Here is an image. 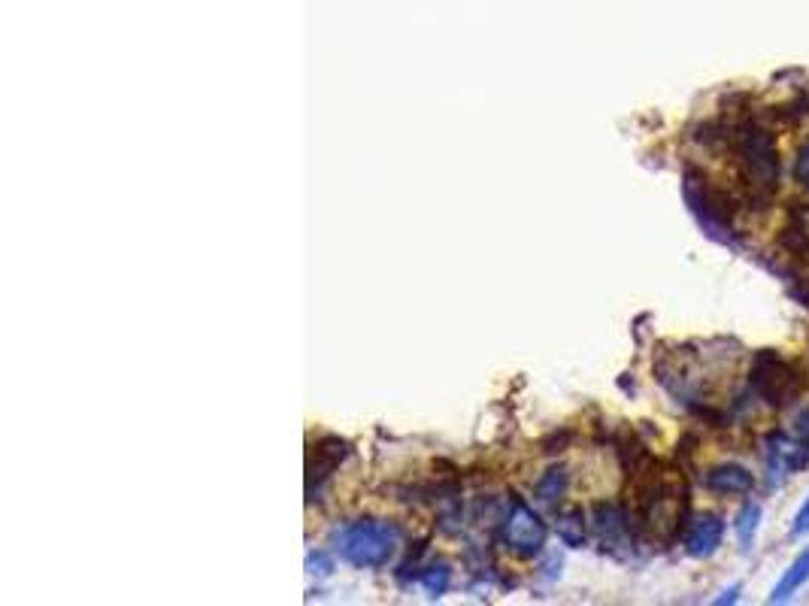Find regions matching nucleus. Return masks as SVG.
Masks as SVG:
<instances>
[{
	"mask_svg": "<svg viewBox=\"0 0 809 606\" xmlns=\"http://www.w3.org/2000/svg\"><path fill=\"white\" fill-rule=\"evenodd\" d=\"M728 122V149L740 176V191L746 197V207L767 210L770 200L779 191L782 182V161L776 149V137L767 125L746 116L743 110H734V119Z\"/></svg>",
	"mask_w": 809,
	"mask_h": 606,
	"instance_id": "nucleus-1",
	"label": "nucleus"
},
{
	"mask_svg": "<svg viewBox=\"0 0 809 606\" xmlns=\"http://www.w3.org/2000/svg\"><path fill=\"white\" fill-rule=\"evenodd\" d=\"M682 194H685V204H688L691 216L700 222L706 237H713L716 243H725V246H740L737 219H740V213L749 210L740 188L737 191L722 188V185H716V179H710L703 170L685 167Z\"/></svg>",
	"mask_w": 809,
	"mask_h": 606,
	"instance_id": "nucleus-2",
	"label": "nucleus"
},
{
	"mask_svg": "<svg viewBox=\"0 0 809 606\" xmlns=\"http://www.w3.org/2000/svg\"><path fill=\"white\" fill-rule=\"evenodd\" d=\"M806 385V376L782 358L776 349H758L752 355V370H749V391L761 403L773 410H788L797 403L800 391Z\"/></svg>",
	"mask_w": 809,
	"mask_h": 606,
	"instance_id": "nucleus-3",
	"label": "nucleus"
},
{
	"mask_svg": "<svg viewBox=\"0 0 809 606\" xmlns=\"http://www.w3.org/2000/svg\"><path fill=\"white\" fill-rule=\"evenodd\" d=\"M400 531L388 522H355L349 528H343L334 543L343 561H349L352 567H385L397 549Z\"/></svg>",
	"mask_w": 809,
	"mask_h": 606,
	"instance_id": "nucleus-4",
	"label": "nucleus"
},
{
	"mask_svg": "<svg viewBox=\"0 0 809 606\" xmlns=\"http://www.w3.org/2000/svg\"><path fill=\"white\" fill-rule=\"evenodd\" d=\"M806 464H809V446L800 443L794 434L773 431L764 437V470H767L770 485L785 482L791 473L803 470Z\"/></svg>",
	"mask_w": 809,
	"mask_h": 606,
	"instance_id": "nucleus-5",
	"label": "nucleus"
},
{
	"mask_svg": "<svg viewBox=\"0 0 809 606\" xmlns=\"http://www.w3.org/2000/svg\"><path fill=\"white\" fill-rule=\"evenodd\" d=\"M503 540L510 543V549H516L522 555H534L546 543V525L540 522V516L534 510L525 507V503H516L507 525H503Z\"/></svg>",
	"mask_w": 809,
	"mask_h": 606,
	"instance_id": "nucleus-6",
	"label": "nucleus"
},
{
	"mask_svg": "<svg viewBox=\"0 0 809 606\" xmlns=\"http://www.w3.org/2000/svg\"><path fill=\"white\" fill-rule=\"evenodd\" d=\"M725 540V519L716 513H700L694 516L685 531H682V546L691 558H710L719 552Z\"/></svg>",
	"mask_w": 809,
	"mask_h": 606,
	"instance_id": "nucleus-7",
	"label": "nucleus"
},
{
	"mask_svg": "<svg viewBox=\"0 0 809 606\" xmlns=\"http://www.w3.org/2000/svg\"><path fill=\"white\" fill-rule=\"evenodd\" d=\"M591 519H594V531H597L603 549L606 546L613 549V546L625 543L634 534L631 516H628V510L619 507V503H597V507L591 510Z\"/></svg>",
	"mask_w": 809,
	"mask_h": 606,
	"instance_id": "nucleus-8",
	"label": "nucleus"
},
{
	"mask_svg": "<svg viewBox=\"0 0 809 606\" xmlns=\"http://www.w3.org/2000/svg\"><path fill=\"white\" fill-rule=\"evenodd\" d=\"M703 485L722 497H743L755 488V473L749 467L731 461V464H719L713 470H706Z\"/></svg>",
	"mask_w": 809,
	"mask_h": 606,
	"instance_id": "nucleus-9",
	"label": "nucleus"
},
{
	"mask_svg": "<svg viewBox=\"0 0 809 606\" xmlns=\"http://www.w3.org/2000/svg\"><path fill=\"white\" fill-rule=\"evenodd\" d=\"M349 455V446L343 443V440H334V437H325V440H319L316 446H313V452H310V476H307V482H322V479H328L337 467H340V461Z\"/></svg>",
	"mask_w": 809,
	"mask_h": 606,
	"instance_id": "nucleus-10",
	"label": "nucleus"
},
{
	"mask_svg": "<svg viewBox=\"0 0 809 606\" xmlns=\"http://www.w3.org/2000/svg\"><path fill=\"white\" fill-rule=\"evenodd\" d=\"M806 582H809V549H803V552L788 564V570H782L779 582H776L773 591H770V603H788Z\"/></svg>",
	"mask_w": 809,
	"mask_h": 606,
	"instance_id": "nucleus-11",
	"label": "nucleus"
},
{
	"mask_svg": "<svg viewBox=\"0 0 809 606\" xmlns=\"http://www.w3.org/2000/svg\"><path fill=\"white\" fill-rule=\"evenodd\" d=\"M761 516H764V510H761V503H755V500H746L740 507L737 519H734L740 549H752V540L758 537V528H761Z\"/></svg>",
	"mask_w": 809,
	"mask_h": 606,
	"instance_id": "nucleus-12",
	"label": "nucleus"
},
{
	"mask_svg": "<svg viewBox=\"0 0 809 606\" xmlns=\"http://www.w3.org/2000/svg\"><path fill=\"white\" fill-rule=\"evenodd\" d=\"M555 528H558V537L564 540V546L579 549V546L585 543V516H582V510H567V513H561Z\"/></svg>",
	"mask_w": 809,
	"mask_h": 606,
	"instance_id": "nucleus-13",
	"label": "nucleus"
},
{
	"mask_svg": "<svg viewBox=\"0 0 809 606\" xmlns=\"http://www.w3.org/2000/svg\"><path fill=\"white\" fill-rule=\"evenodd\" d=\"M567 491V470L564 467H552L549 473H543V479L537 482V497L543 503H555L558 497H564Z\"/></svg>",
	"mask_w": 809,
	"mask_h": 606,
	"instance_id": "nucleus-14",
	"label": "nucleus"
},
{
	"mask_svg": "<svg viewBox=\"0 0 809 606\" xmlns=\"http://www.w3.org/2000/svg\"><path fill=\"white\" fill-rule=\"evenodd\" d=\"M788 425H791V434L809 446V403H794V407H788Z\"/></svg>",
	"mask_w": 809,
	"mask_h": 606,
	"instance_id": "nucleus-15",
	"label": "nucleus"
},
{
	"mask_svg": "<svg viewBox=\"0 0 809 606\" xmlns=\"http://www.w3.org/2000/svg\"><path fill=\"white\" fill-rule=\"evenodd\" d=\"M449 567L446 564H440V567H431L425 576H422V585H425V591L431 594V597H440L443 591H446V585H449Z\"/></svg>",
	"mask_w": 809,
	"mask_h": 606,
	"instance_id": "nucleus-16",
	"label": "nucleus"
},
{
	"mask_svg": "<svg viewBox=\"0 0 809 606\" xmlns=\"http://www.w3.org/2000/svg\"><path fill=\"white\" fill-rule=\"evenodd\" d=\"M794 179L800 185H809V140L797 149V158H794Z\"/></svg>",
	"mask_w": 809,
	"mask_h": 606,
	"instance_id": "nucleus-17",
	"label": "nucleus"
},
{
	"mask_svg": "<svg viewBox=\"0 0 809 606\" xmlns=\"http://www.w3.org/2000/svg\"><path fill=\"white\" fill-rule=\"evenodd\" d=\"M809 534V494H806V500L800 503V510H797V516H794V525H791V537L794 540H800V537H806Z\"/></svg>",
	"mask_w": 809,
	"mask_h": 606,
	"instance_id": "nucleus-18",
	"label": "nucleus"
},
{
	"mask_svg": "<svg viewBox=\"0 0 809 606\" xmlns=\"http://www.w3.org/2000/svg\"><path fill=\"white\" fill-rule=\"evenodd\" d=\"M310 573H319V576H328L331 570H334V561L325 555V552H316V555H310Z\"/></svg>",
	"mask_w": 809,
	"mask_h": 606,
	"instance_id": "nucleus-19",
	"label": "nucleus"
},
{
	"mask_svg": "<svg viewBox=\"0 0 809 606\" xmlns=\"http://www.w3.org/2000/svg\"><path fill=\"white\" fill-rule=\"evenodd\" d=\"M740 591H743V585H731V588L722 591V597H716V603H737L740 600Z\"/></svg>",
	"mask_w": 809,
	"mask_h": 606,
	"instance_id": "nucleus-20",
	"label": "nucleus"
}]
</instances>
